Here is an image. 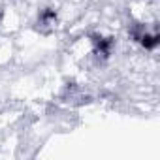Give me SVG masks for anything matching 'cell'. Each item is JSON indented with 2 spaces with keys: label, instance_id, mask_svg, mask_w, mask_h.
<instances>
[{
  "label": "cell",
  "instance_id": "cell-1",
  "mask_svg": "<svg viewBox=\"0 0 160 160\" xmlns=\"http://www.w3.org/2000/svg\"><path fill=\"white\" fill-rule=\"evenodd\" d=\"M91 42H92V47H94V55L96 57H102V58H109L113 49H115V38L113 36H102L98 32H92L91 36Z\"/></svg>",
  "mask_w": 160,
  "mask_h": 160
},
{
  "label": "cell",
  "instance_id": "cell-2",
  "mask_svg": "<svg viewBox=\"0 0 160 160\" xmlns=\"http://www.w3.org/2000/svg\"><path fill=\"white\" fill-rule=\"evenodd\" d=\"M57 10L47 6V8H42L40 13H38V19H36V28L42 32V34H51L57 27Z\"/></svg>",
  "mask_w": 160,
  "mask_h": 160
},
{
  "label": "cell",
  "instance_id": "cell-3",
  "mask_svg": "<svg viewBox=\"0 0 160 160\" xmlns=\"http://www.w3.org/2000/svg\"><path fill=\"white\" fill-rule=\"evenodd\" d=\"M138 43L145 49V51H154L156 47H158V43H160V34L154 30V32H149V30H145L141 36H139V40H138Z\"/></svg>",
  "mask_w": 160,
  "mask_h": 160
},
{
  "label": "cell",
  "instance_id": "cell-4",
  "mask_svg": "<svg viewBox=\"0 0 160 160\" xmlns=\"http://www.w3.org/2000/svg\"><path fill=\"white\" fill-rule=\"evenodd\" d=\"M2 19H4V12H2V8H0V25H2Z\"/></svg>",
  "mask_w": 160,
  "mask_h": 160
}]
</instances>
